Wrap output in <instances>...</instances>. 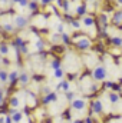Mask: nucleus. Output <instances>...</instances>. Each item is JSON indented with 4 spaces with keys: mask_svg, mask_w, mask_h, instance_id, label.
Returning a JSON list of instances; mask_svg holds the SVG:
<instances>
[{
    "mask_svg": "<svg viewBox=\"0 0 122 123\" xmlns=\"http://www.w3.org/2000/svg\"><path fill=\"white\" fill-rule=\"evenodd\" d=\"M109 43L112 46H115V47H121L122 46V37L121 36H114V37L109 39Z\"/></svg>",
    "mask_w": 122,
    "mask_h": 123,
    "instance_id": "a211bd4d",
    "label": "nucleus"
},
{
    "mask_svg": "<svg viewBox=\"0 0 122 123\" xmlns=\"http://www.w3.org/2000/svg\"><path fill=\"white\" fill-rule=\"evenodd\" d=\"M61 36H62V43H63V44H66V46H68V44H70V42H72V37H70L68 33H62Z\"/></svg>",
    "mask_w": 122,
    "mask_h": 123,
    "instance_id": "393cba45",
    "label": "nucleus"
},
{
    "mask_svg": "<svg viewBox=\"0 0 122 123\" xmlns=\"http://www.w3.org/2000/svg\"><path fill=\"white\" fill-rule=\"evenodd\" d=\"M111 92H116V93H121V92H122V85H121V83H115Z\"/></svg>",
    "mask_w": 122,
    "mask_h": 123,
    "instance_id": "2f4dec72",
    "label": "nucleus"
},
{
    "mask_svg": "<svg viewBox=\"0 0 122 123\" xmlns=\"http://www.w3.org/2000/svg\"><path fill=\"white\" fill-rule=\"evenodd\" d=\"M0 123H6V116H0Z\"/></svg>",
    "mask_w": 122,
    "mask_h": 123,
    "instance_id": "79ce46f5",
    "label": "nucleus"
},
{
    "mask_svg": "<svg viewBox=\"0 0 122 123\" xmlns=\"http://www.w3.org/2000/svg\"><path fill=\"white\" fill-rule=\"evenodd\" d=\"M7 102H9V106H10V107H16V109L20 107V100H19L17 96H10V99H9Z\"/></svg>",
    "mask_w": 122,
    "mask_h": 123,
    "instance_id": "dca6fc26",
    "label": "nucleus"
},
{
    "mask_svg": "<svg viewBox=\"0 0 122 123\" xmlns=\"http://www.w3.org/2000/svg\"><path fill=\"white\" fill-rule=\"evenodd\" d=\"M0 102H4V89H0Z\"/></svg>",
    "mask_w": 122,
    "mask_h": 123,
    "instance_id": "4c0bfd02",
    "label": "nucleus"
},
{
    "mask_svg": "<svg viewBox=\"0 0 122 123\" xmlns=\"http://www.w3.org/2000/svg\"><path fill=\"white\" fill-rule=\"evenodd\" d=\"M114 85H115V82H112V80H105L102 86H103V89H106V90H112Z\"/></svg>",
    "mask_w": 122,
    "mask_h": 123,
    "instance_id": "cd10ccee",
    "label": "nucleus"
},
{
    "mask_svg": "<svg viewBox=\"0 0 122 123\" xmlns=\"http://www.w3.org/2000/svg\"><path fill=\"white\" fill-rule=\"evenodd\" d=\"M115 1H116V3H118L119 6H122V0H115Z\"/></svg>",
    "mask_w": 122,
    "mask_h": 123,
    "instance_id": "c03bdc74",
    "label": "nucleus"
},
{
    "mask_svg": "<svg viewBox=\"0 0 122 123\" xmlns=\"http://www.w3.org/2000/svg\"><path fill=\"white\" fill-rule=\"evenodd\" d=\"M37 105H39V103H37V99H36L34 93H32V92L26 93V106L30 107V109H34Z\"/></svg>",
    "mask_w": 122,
    "mask_h": 123,
    "instance_id": "0eeeda50",
    "label": "nucleus"
},
{
    "mask_svg": "<svg viewBox=\"0 0 122 123\" xmlns=\"http://www.w3.org/2000/svg\"><path fill=\"white\" fill-rule=\"evenodd\" d=\"M29 82H30V76L27 73H20L19 74V86L25 87V86L29 85Z\"/></svg>",
    "mask_w": 122,
    "mask_h": 123,
    "instance_id": "ddd939ff",
    "label": "nucleus"
},
{
    "mask_svg": "<svg viewBox=\"0 0 122 123\" xmlns=\"http://www.w3.org/2000/svg\"><path fill=\"white\" fill-rule=\"evenodd\" d=\"M50 67L53 69V70H56V69H61L62 67V60L59 57H53L52 62H50Z\"/></svg>",
    "mask_w": 122,
    "mask_h": 123,
    "instance_id": "6ab92c4d",
    "label": "nucleus"
},
{
    "mask_svg": "<svg viewBox=\"0 0 122 123\" xmlns=\"http://www.w3.org/2000/svg\"><path fill=\"white\" fill-rule=\"evenodd\" d=\"M0 82H1V83L9 82V73H7L4 69H1V67H0Z\"/></svg>",
    "mask_w": 122,
    "mask_h": 123,
    "instance_id": "5701e85b",
    "label": "nucleus"
},
{
    "mask_svg": "<svg viewBox=\"0 0 122 123\" xmlns=\"http://www.w3.org/2000/svg\"><path fill=\"white\" fill-rule=\"evenodd\" d=\"M29 3H30V0H20L19 6H20V7H27V6H29Z\"/></svg>",
    "mask_w": 122,
    "mask_h": 123,
    "instance_id": "72a5a7b5",
    "label": "nucleus"
},
{
    "mask_svg": "<svg viewBox=\"0 0 122 123\" xmlns=\"http://www.w3.org/2000/svg\"><path fill=\"white\" fill-rule=\"evenodd\" d=\"M1 29H3V31L13 33L14 29H16V26H14V23H3V25H1Z\"/></svg>",
    "mask_w": 122,
    "mask_h": 123,
    "instance_id": "412c9836",
    "label": "nucleus"
},
{
    "mask_svg": "<svg viewBox=\"0 0 122 123\" xmlns=\"http://www.w3.org/2000/svg\"><path fill=\"white\" fill-rule=\"evenodd\" d=\"M10 1L14 3V4H19V3H20V0H10Z\"/></svg>",
    "mask_w": 122,
    "mask_h": 123,
    "instance_id": "37998d69",
    "label": "nucleus"
},
{
    "mask_svg": "<svg viewBox=\"0 0 122 123\" xmlns=\"http://www.w3.org/2000/svg\"><path fill=\"white\" fill-rule=\"evenodd\" d=\"M96 25V20L93 19V16H85L82 17V26L85 27H93Z\"/></svg>",
    "mask_w": 122,
    "mask_h": 123,
    "instance_id": "f8f14e48",
    "label": "nucleus"
},
{
    "mask_svg": "<svg viewBox=\"0 0 122 123\" xmlns=\"http://www.w3.org/2000/svg\"><path fill=\"white\" fill-rule=\"evenodd\" d=\"M70 112H72V109H70V107H69V109H66V110L62 113V119H65V120H68V122H69V120H72V113H70Z\"/></svg>",
    "mask_w": 122,
    "mask_h": 123,
    "instance_id": "b1692460",
    "label": "nucleus"
},
{
    "mask_svg": "<svg viewBox=\"0 0 122 123\" xmlns=\"http://www.w3.org/2000/svg\"><path fill=\"white\" fill-rule=\"evenodd\" d=\"M70 26H72L73 29H76V30H78V29H81V27H82V22H79V20L73 19V20L70 22Z\"/></svg>",
    "mask_w": 122,
    "mask_h": 123,
    "instance_id": "c756f323",
    "label": "nucleus"
},
{
    "mask_svg": "<svg viewBox=\"0 0 122 123\" xmlns=\"http://www.w3.org/2000/svg\"><path fill=\"white\" fill-rule=\"evenodd\" d=\"M58 33H65V26H63V23H59L58 25Z\"/></svg>",
    "mask_w": 122,
    "mask_h": 123,
    "instance_id": "c9c22d12",
    "label": "nucleus"
},
{
    "mask_svg": "<svg viewBox=\"0 0 122 123\" xmlns=\"http://www.w3.org/2000/svg\"><path fill=\"white\" fill-rule=\"evenodd\" d=\"M75 13H76V16H79V17H85V16H86V13H88V4H86V3L79 4V6L76 7Z\"/></svg>",
    "mask_w": 122,
    "mask_h": 123,
    "instance_id": "9b49d317",
    "label": "nucleus"
},
{
    "mask_svg": "<svg viewBox=\"0 0 122 123\" xmlns=\"http://www.w3.org/2000/svg\"><path fill=\"white\" fill-rule=\"evenodd\" d=\"M6 123H14V122H13V117H12L10 115H7V116H6Z\"/></svg>",
    "mask_w": 122,
    "mask_h": 123,
    "instance_id": "ea45409f",
    "label": "nucleus"
},
{
    "mask_svg": "<svg viewBox=\"0 0 122 123\" xmlns=\"http://www.w3.org/2000/svg\"><path fill=\"white\" fill-rule=\"evenodd\" d=\"M9 109H10L9 102H4V103L0 106V116H7V115H9Z\"/></svg>",
    "mask_w": 122,
    "mask_h": 123,
    "instance_id": "aec40b11",
    "label": "nucleus"
},
{
    "mask_svg": "<svg viewBox=\"0 0 122 123\" xmlns=\"http://www.w3.org/2000/svg\"><path fill=\"white\" fill-rule=\"evenodd\" d=\"M83 120H85V123H95V119H93L92 116H89V115H88V116H86Z\"/></svg>",
    "mask_w": 122,
    "mask_h": 123,
    "instance_id": "f704fd0d",
    "label": "nucleus"
},
{
    "mask_svg": "<svg viewBox=\"0 0 122 123\" xmlns=\"http://www.w3.org/2000/svg\"><path fill=\"white\" fill-rule=\"evenodd\" d=\"M108 100H109V103H111V105H118V103H121V100H122L121 93L109 92V93H108Z\"/></svg>",
    "mask_w": 122,
    "mask_h": 123,
    "instance_id": "1a4fd4ad",
    "label": "nucleus"
},
{
    "mask_svg": "<svg viewBox=\"0 0 122 123\" xmlns=\"http://www.w3.org/2000/svg\"><path fill=\"white\" fill-rule=\"evenodd\" d=\"M56 102H58V93L56 92H52V93H49V94H45V96L42 97V100H40V103H42L43 106H47V105L56 103Z\"/></svg>",
    "mask_w": 122,
    "mask_h": 123,
    "instance_id": "423d86ee",
    "label": "nucleus"
},
{
    "mask_svg": "<svg viewBox=\"0 0 122 123\" xmlns=\"http://www.w3.org/2000/svg\"><path fill=\"white\" fill-rule=\"evenodd\" d=\"M53 76H55V79H62L63 76H65V72H63V69H56V70H53Z\"/></svg>",
    "mask_w": 122,
    "mask_h": 123,
    "instance_id": "bb28decb",
    "label": "nucleus"
},
{
    "mask_svg": "<svg viewBox=\"0 0 122 123\" xmlns=\"http://www.w3.org/2000/svg\"><path fill=\"white\" fill-rule=\"evenodd\" d=\"M10 44H12V46H13V47H14V49L17 50V49H20L22 46H25V44H26V42H25V40H23V39H22L20 36H16V37L13 39V42H12Z\"/></svg>",
    "mask_w": 122,
    "mask_h": 123,
    "instance_id": "4468645a",
    "label": "nucleus"
},
{
    "mask_svg": "<svg viewBox=\"0 0 122 123\" xmlns=\"http://www.w3.org/2000/svg\"><path fill=\"white\" fill-rule=\"evenodd\" d=\"M0 83H1V82H0Z\"/></svg>",
    "mask_w": 122,
    "mask_h": 123,
    "instance_id": "49530a36",
    "label": "nucleus"
},
{
    "mask_svg": "<svg viewBox=\"0 0 122 123\" xmlns=\"http://www.w3.org/2000/svg\"><path fill=\"white\" fill-rule=\"evenodd\" d=\"M56 92H70V83H69V80H66V79H62L61 82L56 85Z\"/></svg>",
    "mask_w": 122,
    "mask_h": 123,
    "instance_id": "6e6552de",
    "label": "nucleus"
},
{
    "mask_svg": "<svg viewBox=\"0 0 122 123\" xmlns=\"http://www.w3.org/2000/svg\"><path fill=\"white\" fill-rule=\"evenodd\" d=\"M62 10H63L65 13H69V0H65V1H63V4H62Z\"/></svg>",
    "mask_w": 122,
    "mask_h": 123,
    "instance_id": "473e14b6",
    "label": "nucleus"
},
{
    "mask_svg": "<svg viewBox=\"0 0 122 123\" xmlns=\"http://www.w3.org/2000/svg\"><path fill=\"white\" fill-rule=\"evenodd\" d=\"M106 77H108V70H106V67L105 66H102V64H98L93 70H92V80L93 82H96V83H103L105 80H106Z\"/></svg>",
    "mask_w": 122,
    "mask_h": 123,
    "instance_id": "f03ea898",
    "label": "nucleus"
},
{
    "mask_svg": "<svg viewBox=\"0 0 122 123\" xmlns=\"http://www.w3.org/2000/svg\"><path fill=\"white\" fill-rule=\"evenodd\" d=\"M23 116H25V113H22V112H16L14 115H12V117H13V122L14 123H20L22 120H23Z\"/></svg>",
    "mask_w": 122,
    "mask_h": 123,
    "instance_id": "4be33fe9",
    "label": "nucleus"
},
{
    "mask_svg": "<svg viewBox=\"0 0 122 123\" xmlns=\"http://www.w3.org/2000/svg\"><path fill=\"white\" fill-rule=\"evenodd\" d=\"M88 106H89V103L85 99H82V97H76L73 102H70V109L72 110H76V112H82Z\"/></svg>",
    "mask_w": 122,
    "mask_h": 123,
    "instance_id": "20e7f679",
    "label": "nucleus"
},
{
    "mask_svg": "<svg viewBox=\"0 0 122 123\" xmlns=\"http://www.w3.org/2000/svg\"><path fill=\"white\" fill-rule=\"evenodd\" d=\"M1 63H3L4 66H9V64H10V60L6 59V57H1Z\"/></svg>",
    "mask_w": 122,
    "mask_h": 123,
    "instance_id": "58836bf2",
    "label": "nucleus"
},
{
    "mask_svg": "<svg viewBox=\"0 0 122 123\" xmlns=\"http://www.w3.org/2000/svg\"><path fill=\"white\" fill-rule=\"evenodd\" d=\"M73 123H85L83 119H76V120H73Z\"/></svg>",
    "mask_w": 122,
    "mask_h": 123,
    "instance_id": "a19ab883",
    "label": "nucleus"
},
{
    "mask_svg": "<svg viewBox=\"0 0 122 123\" xmlns=\"http://www.w3.org/2000/svg\"><path fill=\"white\" fill-rule=\"evenodd\" d=\"M55 0H40V4L42 6H47V4H50V3H53Z\"/></svg>",
    "mask_w": 122,
    "mask_h": 123,
    "instance_id": "e433bc0d",
    "label": "nucleus"
},
{
    "mask_svg": "<svg viewBox=\"0 0 122 123\" xmlns=\"http://www.w3.org/2000/svg\"><path fill=\"white\" fill-rule=\"evenodd\" d=\"M72 40H73L75 47L78 50H81V52H86L92 47V40L86 34H73Z\"/></svg>",
    "mask_w": 122,
    "mask_h": 123,
    "instance_id": "f257e3e1",
    "label": "nucleus"
},
{
    "mask_svg": "<svg viewBox=\"0 0 122 123\" xmlns=\"http://www.w3.org/2000/svg\"><path fill=\"white\" fill-rule=\"evenodd\" d=\"M45 123H52V120H50V119H47V120H45Z\"/></svg>",
    "mask_w": 122,
    "mask_h": 123,
    "instance_id": "a18cd8bd",
    "label": "nucleus"
},
{
    "mask_svg": "<svg viewBox=\"0 0 122 123\" xmlns=\"http://www.w3.org/2000/svg\"><path fill=\"white\" fill-rule=\"evenodd\" d=\"M9 52H10V47L7 42H0V56H7Z\"/></svg>",
    "mask_w": 122,
    "mask_h": 123,
    "instance_id": "f3484780",
    "label": "nucleus"
},
{
    "mask_svg": "<svg viewBox=\"0 0 122 123\" xmlns=\"http://www.w3.org/2000/svg\"><path fill=\"white\" fill-rule=\"evenodd\" d=\"M103 110L105 107L101 99H93L89 102V116H102Z\"/></svg>",
    "mask_w": 122,
    "mask_h": 123,
    "instance_id": "7ed1b4c3",
    "label": "nucleus"
},
{
    "mask_svg": "<svg viewBox=\"0 0 122 123\" xmlns=\"http://www.w3.org/2000/svg\"><path fill=\"white\" fill-rule=\"evenodd\" d=\"M36 49L39 50V52H43L45 50V40L43 39H37V42H36Z\"/></svg>",
    "mask_w": 122,
    "mask_h": 123,
    "instance_id": "a878e982",
    "label": "nucleus"
},
{
    "mask_svg": "<svg viewBox=\"0 0 122 123\" xmlns=\"http://www.w3.org/2000/svg\"><path fill=\"white\" fill-rule=\"evenodd\" d=\"M65 97H66V100H68L69 103H70V102H73V100L76 99V97H75V92H72V90L65 93Z\"/></svg>",
    "mask_w": 122,
    "mask_h": 123,
    "instance_id": "c85d7f7f",
    "label": "nucleus"
},
{
    "mask_svg": "<svg viewBox=\"0 0 122 123\" xmlns=\"http://www.w3.org/2000/svg\"><path fill=\"white\" fill-rule=\"evenodd\" d=\"M52 92H53V90H52L49 86H42V87H40V93H43V96H45V94H49V93H52Z\"/></svg>",
    "mask_w": 122,
    "mask_h": 123,
    "instance_id": "7c9ffc66",
    "label": "nucleus"
},
{
    "mask_svg": "<svg viewBox=\"0 0 122 123\" xmlns=\"http://www.w3.org/2000/svg\"><path fill=\"white\" fill-rule=\"evenodd\" d=\"M111 22H112V25H115V26H121L122 25V10H116V12H114Z\"/></svg>",
    "mask_w": 122,
    "mask_h": 123,
    "instance_id": "9d476101",
    "label": "nucleus"
},
{
    "mask_svg": "<svg viewBox=\"0 0 122 123\" xmlns=\"http://www.w3.org/2000/svg\"><path fill=\"white\" fill-rule=\"evenodd\" d=\"M13 22H14L16 29H25V27H27V25H29V19L25 17V16H22V14H16L14 19H13Z\"/></svg>",
    "mask_w": 122,
    "mask_h": 123,
    "instance_id": "39448f33",
    "label": "nucleus"
},
{
    "mask_svg": "<svg viewBox=\"0 0 122 123\" xmlns=\"http://www.w3.org/2000/svg\"><path fill=\"white\" fill-rule=\"evenodd\" d=\"M27 7H29V10L32 12L33 16L39 13V1H37V0H30V3H29Z\"/></svg>",
    "mask_w": 122,
    "mask_h": 123,
    "instance_id": "2eb2a0df",
    "label": "nucleus"
}]
</instances>
